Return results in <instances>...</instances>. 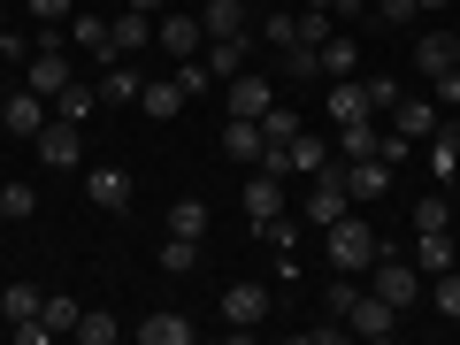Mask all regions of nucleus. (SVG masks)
Wrapping results in <instances>:
<instances>
[{"mask_svg":"<svg viewBox=\"0 0 460 345\" xmlns=\"http://www.w3.org/2000/svg\"><path fill=\"white\" fill-rule=\"evenodd\" d=\"M345 208H353V184H345V162H338V154H330V162L314 169L307 199H299V223H307V230H330V223H338Z\"/></svg>","mask_w":460,"mask_h":345,"instance_id":"nucleus-1","label":"nucleus"},{"mask_svg":"<svg viewBox=\"0 0 460 345\" xmlns=\"http://www.w3.org/2000/svg\"><path fill=\"white\" fill-rule=\"evenodd\" d=\"M376 246H384V238H376V230H368V223H361L353 208H345L338 223L323 230V253H330V261L345 269V277H368V261H376Z\"/></svg>","mask_w":460,"mask_h":345,"instance_id":"nucleus-2","label":"nucleus"},{"mask_svg":"<svg viewBox=\"0 0 460 345\" xmlns=\"http://www.w3.org/2000/svg\"><path fill=\"white\" fill-rule=\"evenodd\" d=\"M368 292H384V299H392L399 314H407L414 299H422V269H414V253L399 261L392 246H376V261H368Z\"/></svg>","mask_w":460,"mask_h":345,"instance_id":"nucleus-3","label":"nucleus"},{"mask_svg":"<svg viewBox=\"0 0 460 345\" xmlns=\"http://www.w3.org/2000/svg\"><path fill=\"white\" fill-rule=\"evenodd\" d=\"M0 131L8 138H39L47 131V100L31 84H0Z\"/></svg>","mask_w":460,"mask_h":345,"instance_id":"nucleus-4","label":"nucleus"},{"mask_svg":"<svg viewBox=\"0 0 460 345\" xmlns=\"http://www.w3.org/2000/svg\"><path fill=\"white\" fill-rule=\"evenodd\" d=\"M31 146L47 154V169H84V123H62V115H47V131H39Z\"/></svg>","mask_w":460,"mask_h":345,"instance_id":"nucleus-5","label":"nucleus"},{"mask_svg":"<svg viewBox=\"0 0 460 345\" xmlns=\"http://www.w3.org/2000/svg\"><path fill=\"white\" fill-rule=\"evenodd\" d=\"M384 123H392L399 138H414V146H422V138H429V131H438V123H445V108H438V100H429V93H399V108L384 115Z\"/></svg>","mask_w":460,"mask_h":345,"instance_id":"nucleus-6","label":"nucleus"},{"mask_svg":"<svg viewBox=\"0 0 460 345\" xmlns=\"http://www.w3.org/2000/svg\"><path fill=\"white\" fill-rule=\"evenodd\" d=\"M223 323L246 338V330L269 323V284H223Z\"/></svg>","mask_w":460,"mask_h":345,"instance_id":"nucleus-7","label":"nucleus"},{"mask_svg":"<svg viewBox=\"0 0 460 345\" xmlns=\"http://www.w3.org/2000/svg\"><path fill=\"white\" fill-rule=\"evenodd\" d=\"M345 323H353V338H392V330H399V307H392L384 292H368V284H361V292H353V307H345Z\"/></svg>","mask_w":460,"mask_h":345,"instance_id":"nucleus-8","label":"nucleus"},{"mask_svg":"<svg viewBox=\"0 0 460 345\" xmlns=\"http://www.w3.org/2000/svg\"><path fill=\"white\" fill-rule=\"evenodd\" d=\"M154 47H162L169 62H192V54L208 47V31H199V8H192V16H162V23H154Z\"/></svg>","mask_w":460,"mask_h":345,"instance_id":"nucleus-9","label":"nucleus"},{"mask_svg":"<svg viewBox=\"0 0 460 345\" xmlns=\"http://www.w3.org/2000/svg\"><path fill=\"white\" fill-rule=\"evenodd\" d=\"M223 154H230V162H261V154H269V131H261V115H223Z\"/></svg>","mask_w":460,"mask_h":345,"instance_id":"nucleus-10","label":"nucleus"},{"mask_svg":"<svg viewBox=\"0 0 460 345\" xmlns=\"http://www.w3.org/2000/svg\"><path fill=\"white\" fill-rule=\"evenodd\" d=\"M84 199H93V208H108V215H123L131 208V169H84Z\"/></svg>","mask_w":460,"mask_h":345,"instance_id":"nucleus-11","label":"nucleus"},{"mask_svg":"<svg viewBox=\"0 0 460 345\" xmlns=\"http://www.w3.org/2000/svg\"><path fill=\"white\" fill-rule=\"evenodd\" d=\"M246 23H253L246 0H199V31L208 39H246Z\"/></svg>","mask_w":460,"mask_h":345,"instance_id":"nucleus-12","label":"nucleus"},{"mask_svg":"<svg viewBox=\"0 0 460 345\" xmlns=\"http://www.w3.org/2000/svg\"><path fill=\"white\" fill-rule=\"evenodd\" d=\"M368 115H376V108H368V84L361 77H330V123H338V131H345V123H368Z\"/></svg>","mask_w":460,"mask_h":345,"instance_id":"nucleus-13","label":"nucleus"},{"mask_svg":"<svg viewBox=\"0 0 460 345\" xmlns=\"http://www.w3.org/2000/svg\"><path fill=\"white\" fill-rule=\"evenodd\" d=\"M184 100H192V93H184L177 77H146V84H138V108H146L154 123H177V115H184Z\"/></svg>","mask_w":460,"mask_h":345,"instance_id":"nucleus-14","label":"nucleus"},{"mask_svg":"<svg viewBox=\"0 0 460 345\" xmlns=\"http://www.w3.org/2000/svg\"><path fill=\"white\" fill-rule=\"evenodd\" d=\"M414 69H422V77L460 69V39H453V31H422V39H414Z\"/></svg>","mask_w":460,"mask_h":345,"instance_id":"nucleus-15","label":"nucleus"},{"mask_svg":"<svg viewBox=\"0 0 460 345\" xmlns=\"http://www.w3.org/2000/svg\"><path fill=\"white\" fill-rule=\"evenodd\" d=\"M238 199H246V215H253V223H269V215H284V208H292V199H284V177H269V169H253Z\"/></svg>","mask_w":460,"mask_h":345,"instance_id":"nucleus-16","label":"nucleus"},{"mask_svg":"<svg viewBox=\"0 0 460 345\" xmlns=\"http://www.w3.org/2000/svg\"><path fill=\"white\" fill-rule=\"evenodd\" d=\"M223 93H230V115H269V108H277L269 77H246V69H238V77H223Z\"/></svg>","mask_w":460,"mask_h":345,"instance_id":"nucleus-17","label":"nucleus"},{"mask_svg":"<svg viewBox=\"0 0 460 345\" xmlns=\"http://www.w3.org/2000/svg\"><path fill=\"white\" fill-rule=\"evenodd\" d=\"M108 47H115V54H146V47H154V16H138V8L108 16Z\"/></svg>","mask_w":460,"mask_h":345,"instance_id":"nucleus-18","label":"nucleus"},{"mask_svg":"<svg viewBox=\"0 0 460 345\" xmlns=\"http://www.w3.org/2000/svg\"><path fill=\"white\" fill-rule=\"evenodd\" d=\"M460 253H453V230H414V269L422 277H445Z\"/></svg>","mask_w":460,"mask_h":345,"instance_id":"nucleus-19","label":"nucleus"},{"mask_svg":"<svg viewBox=\"0 0 460 345\" xmlns=\"http://www.w3.org/2000/svg\"><path fill=\"white\" fill-rule=\"evenodd\" d=\"M131 338H138V345H192V323H184L177 307H162V314H146Z\"/></svg>","mask_w":460,"mask_h":345,"instance_id":"nucleus-20","label":"nucleus"},{"mask_svg":"<svg viewBox=\"0 0 460 345\" xmlns=\"http://www.w3.org/2000/svg\"><path fill=\"white\" fill-rule=\"evenodd\" d=\"M345 162V154H338ZM345 184H353V199H376L384 184H392V162H376V154H361V162H345Z\"/></svg>","mask_w":460,"mask_h":345,"instance_id":"nucleus-21","label":"nucleus"},{"mask_svg":"<svg viewBox=\"0 0 460 345\" xmlns=\"http://www.w3.org/2000/svg\"><path fill=\"white\" fill-rule=\"evenodd\" d=\"M199 62H208V77H215V84L238 77V69H246V39H208V47H199Z\"/></svg>","mask_w":460,"mask_h":345,"instance_id":"nucleus-22","label":"nucleus"},{"mask_svg":"<svg viewBox=\"0 0 460 345\" xmlns=\"http://www.w3.org/2000/svg\"><path fill=\"white\" fill-rule=\"evenodd\" d=\"M314 54H323V77H361V47H353L345 31H330Z\"/></svg>","mask_w":460,"mask_h":345,"instance_id":"nucleus-23","label":"nucleus"},{"mask_svg":"<svg viewBox=\"0 0 460 345\" xmlns=\"http://www.w3.org/2000/svg\"><path fill=\"white\" fill-rule=\"evenodd\" d=\"M100 77H108V84H100V100H138V84H146V77H138V62H131V54H115V62H100Z\"/></svg>","mask_w":460,"mask_h":345,"instance_id":"nucleus-24","label":"nucleus"},{"mask_svg":"<svg viewBox=\"0 0 460 345\" xmlns=\"http://www.w3.org/2000/svg\"><path fill=\"white\" fill-rule=\"evenodd\" d=\"M93 108H100V84H84V77H69L62 93H54V115H62V123H84Z\"/></svg>","mask_w":460,"mask_h":345,"instance_id":"nucleus-25","label":"nucleus"},{"mask_svg":"<svg viewBox=\"0 0 460 345\" xmlns=\"http://www.w3.org/2000/svg\"><path fill=\"white\" fill-rule=\"evenodd\" d=\"M39 307H47V292H39V284H8V292H0V323H8V330L31 323Z\"/></svg>","mask_w":460,"mask_h":345,"instance_id":"nucleus-26","label":"nucleus"},{"mask_svg":"<svg viewBox=\"0 0 460 345\" xmlns=\"http://www.w3.org/2000/svg\"><path fill=\"white\" fill-rule=\"evenodd\" d=\"M69 47H84V54H100V62H115L108 23H100V16H69Z\"/></svg>","mask_w":460,"mask_h":345,"instance_id":"nucleus-27","label":"nucleus"},{"mask_svg":"<svg viewBox=\"0 0 460 345\" xmlns=\"http://www.w3.org/2000/svg\"><path fill=\"white\" fill-rule=\"evenodd\" d=\"M162 269H169V277H192V269H199V238H177V230H162Z\"/></svg>","mask_w":460,"mask_h":345,"instance_id":"nucleus-28","label":"nucleus"},{"mask_svg":"<svg viewBox=\"0 0 460 345\" xmlns=\"http://www.w3.org/2000/svg\"><path fill=\"white\" fill-rule=\"evenodd\" d=\"M77 299H69V292H47V307H39V323H47V338H69V330H77Z\"/></svg>","mask_w":460,"mask_h":345,"instance_id":"nucleus-29","label":"nucleus"},{"mask_svg":"<svg viewBox=\"0 0 460 345\" xmlns=\"http://www.w3.org/2000/svg\"><path fill=\"white\" fill-rule=\"evenodd\" d=\"M169 230L177 238H208V199H169Z\"/></svg>","mask_w":460,"mask_h":345,"instance_id":"nucleus-30","label":"nucleus"},{"mask_svg":"<svg viewBox=\"0 0 460 345\" xmlns=\"http://www.w3.org/2000/svg\"><path fill=\"white\" fill-rule=\"evenodd\" d=\"M292 31H299L292 47H323V39L338 31V16H330V8H299V16H292Z\"/></svg>","mask_w":460,"mask_h":345,"instance_id":"nucleus-31","label":"nucleus"},{"mask_svg":"<svg viewBox=\"0 0 460 345\" xmlns=\"http://www.w3.org/2000/svg\"><path fill=\"white\" fill-rule=\"evenodd\" d=\"M284 146H292V177H314V169L330 162V146H323V138H307V131H299V138H284Z\"/></svg>","mask_w":460,"mask_h":345,"instance_id":"nucleus-32","label":"nucleus"},{"mask_svg":"<svg viewBox=\"0 0 460 345\" xmlns=\"http://www.w3.org/2000/svg\"><path fill=\"white\" fill-rule=\"evenodd\" d=\"M261 230V246H277V253H299V215H269V223H253Z\"/></svg>","mask_w":460,"mask_h":345,"instance_id":"nucleus-33","label":"nucleus"},{"mask_svg":"<svg viewBox=\"0 0 460 345\" xmlns=\"http://www.w3.org/2000/svg\"><path fill=\"white\" fill-rule=\"evenodd\" d=\"M0 215H8V223H31V215H39V192H31V184H0Z\"/></svg>","mask_w":460,"mask_h":345,"instance_id":"nucleus-34","label":"nucleus"},{"mask_svg":"<svg viewBox=\"0 0 460 345\" xmlns=\"http://www.w3.org/2000/svg\"><path fill=\"white\" fill-rule=\"evenodd\" d=\"M414 230H453V199H445V192L414 199Z\"/></svg>","mask_w":460,"mask_h":345,"instance_id":"nucleus-35","label":"nucleus"},{"mask_svg":"<svg viewBox=\"0 0 460 345\" xmlns=\"http://www.w3.org/2000/svg\"><path fill=\"white\" fill-rule=\"evenodd\" d=\"M69 338H84V345H115V338H123V323H115V314H77V330H69Z\"/></svg>","mask_w":460,"mask_h":345,"instance_id":"nucleus-36","label":"nucleus"},{"mask_svg":"<svg viewBox=\"0 0 460 345\" xmlns=\"http://www.w3.org/2000/svg\"><path fill=\"white\" fill-rule=\"evenodd\" d=\"M361 84H368V108H376V115H392V108H399V93H407L399 77H361Z\"/></svg>","mask_w":460,"mask_h":345,"instance_id":"nucleus-37","label":"nucleus"},{"mask_svg":"<svg viewBox=\"0 0 460 345\" xmlns=\"http://www.w3.org/2000/svg\"><path fill=\"white\" fill-rule=\"evenodd\" d=\"M261 131H269V146H284V138H299V115H292V108H269Z\"/></svg>","mask_w":460,"mask_h":345,"instance_id":"nucleus-38","label":"nucleus"},{"mask_svg":"<svg viewBox=\"0 0 460 345\" xmlns=\"http://www.w3.org/2000/svg\"><path fill=\"white\" fill-rule=\"evenodd\" d=\"M429 169H438V177H460V154H453L445 131H429Z\"/></svg>","mask_w":460,"mask_h":345,"instance_id":"nucleus-39","label":"nucleus"},{"mask_svg":"<svg viewBox=\"0 0 460 345\" xmlns=\"http://www.w3.org/2000/svg\"><path fill=\"white\" fill-rule=\"evenodd\" d=\"M169 77H177V84H184V93H192V100H199V93H208V84H215V77H208V62H199V54H192V62H177V69H169Z\"/></svg>","mask_w":460,"mask_h":345,"instance_id":"nucleus-40","label":"nucleus"},{"mask_svg":"<svg viewBox=\"0 0 460 345\" xmlns=\"http://www.w3.org/2000/svg\"><path fill=\"white\" fill-rule=\"evenodd\" d=\"M23 16H39V23H69V16H77V0H23Z\"/></svg>","mask_w":460,"mask_h":345,"instance_id":"nucleus-41","label":"nucleus"},{"mask_svg":"<svg viewBox=\"0 0 460 345\" xmlns=\"http://www.w3.org/2000/svg\"><path fill=\"white\" fill-rule=\"evenodd\" d=\"M438 314H453V323H460V261L438 277Z\"/></svg>","mask_w":460,"mask_h":345,"instance_id":"nucleus-42","label":"nucleus"},{"mask_svg":"<svg viewBox=\"0 0 460 345\" xmlns=\"http://www.w3.org/2000/svg\"><path fill=\"white\" fill-rule=\"evenodd\" d=\"M284 69H292V77H323V54L314 47H284Z\"/></svg>","mask_w":460,"mask_h":345,"instance_id":"nucleus-43","label":"nucleus"},{"mask_svg":"<svg viewBox=\"0 0 460 345\" xmlns=\"http://www.w3.org/2000/svg\"><path fill=\"white\" fill-rule=\"evenodd\" d=\"M353 292H361V277H345V269H338V284L323 292V307H330V314H345V307H353Z\"/></svg>","mask_w":460,"mask_h":345,"instance_id":"nucleus-44","label":"nucleus"},{"mask_svg":"<svg viewBox=\"0 0 460 345\" xmlns=\"http://www.w3.org/2000/svg\"><path fill=\"white\" fill-rule=\"evenodd\" d=\"M429 100H438V108H460V69H445V77H429Z\"/></svg>","mask_w":460,"mask_h":345,"instance_id":"nucleus-45","label":"nucleus"},{"mask_svg":"<svg viewBox=\"0 0 460 345\" xmlns=\"http://www.w3.org/2000/svg\"><path fill=\"white\" fill-rule=\"evenodd\" d=\"M261 39H269V47H277V54H284V47H292L299 31H292V16H261Z\"/></svg>","mask_w":460,"mask_h":345,"instance_id":"nucleus-46","label":"nucleus"},{"mask_svg":"<svg viewBox=\"0 0 460 345\" xmlns=\"http://www.w3.org/2000/svg\"><path fill=\"white\" fill-rule=\"evenodd\" d=\"M307 345H345V314H338V323H314V330H307Z\"/></svg>","mask_w":460,"mask_h":345,"instance_id":"nucleus-47","label":"nucleus"},{"mask_svg":"<svg viewBox=\"0 0 460 345\" xmlns=\"http://www.w3.org/2000/svg\"><path fill=\"white\" fill-rule=\"evenodd\" d=\"M368 8H376L384 23H407V16H414V0H368Z\"/></svg>","mask_w":460,"mask_h":345,"instance_id":"nucleus-48","label":"nucleus"},{"mask_svg":"<svg viewBox=\"0 0 460 345\" xmlns=\"http://www.w3.org/2000/svg\"><path fill=\"white\" fill-rule=\"evenodd\" d=\"M123 8H138V16H162V0H123Z\"/></svg>","mask_w":460,"mask_h":345,"instance_id":"nucleus-49","label":"nucleus"},{"mask_svg":"<svg viewBox=\"0 0 460 345\" xmlns=\"http://www.w3.org/2000/svg\"><path fill=\"white\" fill-rule=\"evenodd\" d=\"M438 131H445V138H453V154H460V123H438Z\"/></svg>","mask_w":460,"mask_h":345,"instance_id":"nucleus-50","label":"nucleus"},{"mask_svg":"<svg viewBox=\"0 0 460 345\" xmlns=\"http://www.w3.org/2000/svg\"><path fill=\"white\" fill-rule=\"evenodd\" d=\"M299 8H330V0H299Z\"/></svg>","mask_w":460,"mask_h":345,"instance_id":"nucleus-51","label":"nucleus"},{"mask_svg":"<svg viewBox=\"0 0 460 345\" xmlns=\"http://www.w3.org/2000/svg\"><path fill=\"white\" fill-rule=\"evenodd\" d=\"M414 8H445V0H414Z\"/></svg>","mask_w":460,"mask_h":345,"instance_id":"nucleus-52","label":"nucleus"},{"mask_svg":"<svg viewBox=\"0 0 460 345\" xmlns=\"http://www.w3.org/2000/svg\"><path fill=\"white\" fill-rule=\"evenodd\" d=\"M0 31H8V8H0Z\"/></svg>","mask_w":460,"mask_h":345,"instance_id":"nucleus-53","label":"nucleus"},{"mask_svg":"<svg viewBox=\"0 0 460 345\" xmlns=\"http://www.w3.org/2000/svg\"><path fill=\"white\" fill-rule=\"evenodd\" d=\"M0 84H8V62H0Z\"/></svg>","mask_w":460,"mask_h":345,"instance_id":"nucleus-54","label":"nucleus"},{"mask_svg":"<svg viewBox=\"0 0 460 345\" xmlns=\"http://www.w3.org/2000/svg\"><path fill=\"white\" fill-rule=\"evenodd\" d=\"M0 223H8V215H0Z\"/></svg>","mask_w":460,"mask_h":345,"instance_id":"nucleus-55","label":"nucleus"},{"mask_svg":"<svg viewBox=\"0 0 460 345\" xmlns=\"http://www.w3.org/2000/svg\"><path fill=\"white\" fill-rule=\"evenodd\" d=\"M246 8H253V0H246Z\"/></svg>","mask_w":460,"mask_h":345,"instance_id":"nucleus-56","label":"nucleus"}]
</instances>
